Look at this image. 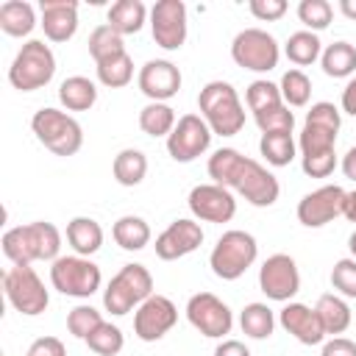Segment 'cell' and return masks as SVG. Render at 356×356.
<instances>
[{"mask_svg": "<svg viewBox=\"0 0 356 356\" xmlns=\"http://www.w3.org/2000/svg\"><path fill=\"white\" fill-rule=\"evenodd\" d=\"M206 170H209L211 184H220L225 189L239 192L256 209L273 206L278 200V195H281L278 178L264 164H259L256 159L242 156L236 147H220V150H214L209 156Z\"/></svg>", "mask_w": 356, "mask_h": 356, "instance_id": "6da1fadb", "label": "cell"}, {"mask_svg": "<svg viewBox=\"0 0 356 356\" xmlns=\"http://www.w3.org/2000/svg\"><path fill=\"white\" fill-rule=\"evenodd\" d=\"M3 256L11 264H33V261H56L61 250V234L53 222L36 220L28 225H14L0 239Z\"/></svg>", "mask_w": 356, "mask_h": 356, "instance_id": "7a4b0ae2", "label": "cell"}, {"mask_svg": "<svg viewBox=\"0 0 356 356\" xmlns=\"http://www.w3.org/2000/svg\"><path fill=\"white\" fill-rule=\"evenodd\" d=\"M200 117L220 136H236L245 128V106L228 81H209L197 95Z\"/></svg>", "mask_w": 356, "mask_h": 356, "instance_id": "3957f363", "label": "cell"}, {"mask_svg": "<svg viewBox=\"0 0 356 356\" xmlns=\"http://www.w3.org/2000/svg\"><path fill=\"white\" fill-rule=\"evenodd\" d=\"M259 256V242L253 234L242 231V228H231L225 231L217 245L209 253V267L217 278L222 281H236L248 273V267H253Z\"/></svg>", "mask_w": 356, "mask_h": 356, "instance_id": "277c9868", "label": "cell"}, {"mask_svg": "<svg viewBox=\"0 0 356 356\" xmlns=\"http://www.w3.org/2000/svg\"><path fill=\"white\" fill-rule=\"evenodd\" d=\"M56 75V56L50 50V44H44L42 39H28L11 67H8V83L19 92H36L42 86H47Z\"/></svg>", "mask_w": 356, "mask_h": 356, "instance_id": "5b68a950", "label": "cell"}, {"mask_svg": "<svg viewBox=\"0 0 356 356\" xmlns=\"http://www.w3.org/2000/svg\"><path fill=\"white\" fill-rule=\"evenodd\" d=\"M31 131L53 156H75L83 145V128L78 120L53 106H44L31 117Z\"/></svg>", "mask_w": 356, "mask_h": 356, "instance_id": "8992f818", "label": "cell"}, {"mask_svg": "<svg viewBox=\"0 0 356 356\" xmlns=\"http://www.w3.org/2000/svg\"><path fill=\"white\" fill-rule=\"evenodd\" d=\"M150 295H153L150 270L145 264H122L120 273L103 289V306L114 317H122L131 309H139Z\"/></svg>", "mask_w": 356, "mask_h": 356, "instance_id": "52a82bcc", "label": "cell"}, {"mask_svg": "<svg viewBox=\"0 0 356 356\" xmlns=\"http://www.w3.org/2000/svg\"><path fill=\"white\" fill-rule=\"evenodd\" d=\"M339 125H342V111H339L334 103H328V100L314 103V106L306 111L303 131H300V136H298L300 159L334 153Z\"/></svg>", "mask_w": 356, "mask_h": 356, "instance_id": "ba28073f", "label": "cell"}, {"mask_svg": "<svg viewBox=\"0 0 356 356\" xmlns=\"http://www.w3.org/2000/svg\"><path fill=\"white\" fill-rule=\"evenodd\" d=\"M50 284L67 298H92L103 284V273L86 256H58L50 264Z\"/></svg>", "mask_w": 356, "mask_h": 356, "instance_id": "9c48e42d", "label": "cell"}, {"mask_svg": "<svg viewBox=\"0 0 356 356\" xmlns=\"http://www.w3.org/2000/svg\"><path fill=\"white\" fill-rule=\"evenodd\" d=\"M3 292H6L8 303L25 317H36L50 306V295H47L39 273L31 264H14L11 270H6Z\"/></svg>", "mask_w": 356, "mask_h": 356, "instance_id": "30bf717a", "label": "cell"}, {"mask_svg": "<svg viewBox=\"0 0 356 356\" xmlns=\"http://www.w3.org/2000/svg\"><path fill=\"white\" fill-rule=\"evenodd\" d=\"M231 58L236 61V67L250 70V72H270L278 67L281 58V47L275 42L273 33H267L264 28H245L234 36L231 42Z\"/></svg>", "mask_w": 356, "mask_h": 356, "instance_id": "8fae6325", "label": "cell"}, {"mask_svg": "<svg viewBox=\"0 0 356 356\" xmlns=\"http://www.w3.org/2000/svg\"><path fill=\"white\" fill-rule=\"evenodd\" d=\"M186 320L209 339H222L234 328V312L214 292H197L186 300Z\"/></svg>", "mask_w": 356, "mask_h": 356, "instance_id": "7c38bea8", "label": "cell"}, {"mask_svg": "<svg viewBox=\"0 0 356 356\" xmlns=\"http://www.w3.org/2000/svg\"><path fill=\"white\" fill-rule=\"evenodd\" d=\"M211 128L206 125V120L200 114H184L178 117L172 134L167 136V153L172 161L178 164H189L197 156H203L211 145Z\"/></svg>", "mask_w": 356, "mask_h": 356, "instance_id": "4fadbf2b", "label": "cell"}, {"mask_svg": "<svg viewBox=\"0 0 356 356\" xmlns=\"http://www.w3.org/2000/svg\"><path fill=\"white\" fill-rule=\"evenodd\" d=\"M259 289L267 300L289 303L300 289V270L289 253H273L259 267Z\"/></svg>", "mask_w": 356, "mask_h": 356, "instance_id": "5bb4252c", "label": "cell"}, {"mask_svg": "<svg viewBox=\"0 0 356 356\" xmlns=\"http://www.w3.org/2000/svg\"><path fill=\"white\" fill-rule=\"evenodd\" d=\"M345 195L348 192L342 186H337V184H325V186L303 195L298 200V209H295L298 222L306 225V228H323V225H328L331 220H337L342 214Z\"/></svg>", "mask_w": 356, "mask_h": 356, "instance_id": "9a60e30c", "label": "cell"}, {"mask_svg": "<svg viewBox=\"0 0 356 356\" xmlns=\"http://www.w3.org/2000/svg\"><path fill=\"white\" fill-rule=\"evenodd\" d=\"M150 31L161 50H181L186 42V6L181 0H159L150 8Z\"/></svg>", "mask_w": 356, "mask_h": 356, "instance_id": "2e32d148", "label": "cell"}, {"mask_svg": "<svg viewBox=\"0 0 356 356\" xmlns=\"http://www.w3.org/2000/svg\"><path fill=\"white\" fill-rule=\"evenodd\" d=\"M186 203H189L192 217L203 220V222H231L236 214V197L231 195V189H225L220 184L192 186Z\"/></svg>", "mask_w": 356, "mask_h": 356, "instance_id": "e0dca14e", "label": "cell"}, {"mask_svg": "<svg viewBox=\"0 0 356 356\" xmlns=\"http://www.w3.org/2000/svg\"><path fill=\"white\" fill-rule=\"evenodd\" d=\"M178 323V309L167 295H150L136 312H134V334L142 342L161 339L172 325Z\"/></svg>", "mask_w": 356, "mask_h": 356, "instance_id": "ac0fdd59", "label": "cell"}, {"mask_svg": "<svg viewBox=\"0 0 356 356\" xmlns=\"http://www.w3.org/2000/svg\"><path fill=\"white\" fill-rule=\"evenodd\" d=\"M139 92L150 100V103H167L170 97H175L181 92V70L167 61V58H150L142 64L139 75H136Z\"/></svg>", "mask_w": 356, "mask_h": 356, "instance_id": "d6986e66", "label": "cell"}, {"mask_svg": "<svg viewBox=\"0 0 356 356\" xmlns=\"http://www.w3.org/2000/svg\"><path fill=\"white\" fill-rule=\"evenodd\" d=\"M203 245V228L197 220L178 217L172 220L159 236H156V256L161 261H175L189 253H195Z\"/></svg>", "mask_w": 356, "mask_h": 356, "instance_id": "ffe728a7", "label": "cell"}, {"mask_svg": "<svg viewBox=\"0 0 356 356\" xmlns=\"http://www.w3.org/2000/svg\"><path fill=\"white\" fill-rule=\"evenodd\" d=\"M278 323H281V328L286 331V334H292L300 345H320V342H325V328H323V323H320V317H317V312L312 309V306H306V303H295V300H289L281 312H278Z\"/></svg>", "mask_w": 356, "mask_h": 356, "instance_id": "44dd1931", "label": "cell"}, {"mask_svg": "<svg viewBox=\"0 0 356 356\" xmlns=\"http://www.w3.org/2000/svg\"><path fill=\"white\" fill-rule=\"evenodd\" d=\"M42 31L50 42H70L78 31V3L75 0H42Z\"/></svg>", "mask_w": 356, "mask_h": 356, "instance_id": "7402d4cb", "label": "cell"}, {"mask_svg": "<svg viewBox=\"0 0 356 356\" xmlns=\"http://www.w3.org/2000/svg\"><path fill=\"white\" fill-rule=\"evenodd\" d=\"M145 22H147V8L142 0H117L106 11V25L114 28L120 36L139 33Z\"/></svg>", "mask_w": 356, "mask_h": 356, "instance_id": "603a6c76", "label": "cell"}, {"mask_svg": "<svg viewBox=\"0 0 356 356\" xmlns=\"http://www.w3.org/2000/svg\"><path fill=\"white\" fill-rule=\"evenodd\" d=\"M67 242L78 256H92L103 245V228L92 217H72L67 222Z\"/></svg>", "mask_w": 356, "mask_h": 356, "instance_id": "cb8c5ba5", "label": "cell"}, {"mask_svg": "<svg viewBox=\"0 0 356 356\" xmlns=\"http://www.w3.org/2000/svg\"><path fill=\"white\" fill-rule=\"evenodd\" d=\"M314 312H317V317H320L325 334H331V337H337V334H342V331L350 328L353 314H350V306H348V300H345L342 295H334V292L320 295Z\"/></svg>", "mask_w": 356, "mask_h": 356, "instance_id": "d4e9b609", "label": "cell"}, {"mask_svg": "<svg viewBox=\"0 0 356 356\" xmlns=\"http://www.w3.org/2000/svg\"><path fill=\"white\" fill-rule=\"evenodd\" d=\"M58 100L67 111H89L97 103V86L86 75H70L58 86Z\"/></svg>", "mask_w": 356, "mask_h": 356, "instance_id": "484cf974", "label": "cell"}, {"mask_svg": "<svg viewBox=\"0 0 356 356\" xmlns=\"http://www.w3.org/2000/svg\"><path fill=\"white\" fill-rule=\"evenodd\" d=\"M36 28V11L28 0H6L0 6V31L8 36H28Z\"/></svg>", "mask_w": 356, "mask_h": 356, "instance_id": "4316f807", "label": "cell"}, {"mask_svg": "<svg viewBox=\"0 0 356 356\" xmlns=\"http://www.w3.org/2000/svg\"><path fill=\"white\" fill-rule=\"evenodd\" d=\"M111 172H114V181L120 186H139L147 175V156L136 147H125L114 156Z\"/></svg>", "mask_w": 356, "mask_h": 356, "instance_id": "83f0119b", "label": "cell"}, {"mask_svg": "<svg viewBox=\"0 0 356 356\" xmlns=\"http://www.w3.org/2000/svg\"><path fill=\"white\" fill-rule=\"evenodd\" d=\"M111 236L122 250H142L150 242V225L136 214H125L111 225Z\"/></svg>", "mask_w": 356, "mask_h": 356, "instance_id": "f1b7e54d", "label": "cell"}, {"mask_svg": "<svg viewBox=\"0 0 356 356\" xmlns=\"http://www.w3.org/2000/svg\"><path fill=\"white\" fill-rule=\"evenodd\" d=\"M320 67L328 78H348L356 72V44L350 42H331L323 56H320Z\"/></svg>", "mask_w": 356, "mask_h": 356, "instance_id": "f546056e", "label": "cell"}, {"mask_svg": "<svg viewBox=\"0 0 356 356\" xmlns=\"http://www.w3.org/2000/svg\"><path fill=\"white\" fill-rule=\"evenodd\" d=\"M284 53L295 67H309L323 56V42L312 31H295L284 44Z\"/></svg>", "mask_w": 356, "mask_h": 356, "instance_id": "4dcf8cb0", "label": "cell"}, {"mask_svg": "<svg viewBox=\"0 0 356 356\" xmlns=\"http://www.w3.org/2000/svg\"><path fill=\"white\" fill-rule=\"evenodd\" d=\"M239 325H242V334L245 337H250V339H267L275 331V314H273V309L267 303H248L239 312Z\"/></svg>", "mask_w": 356, "mask_h": 356, "instance_id": "1f68e13d", "label": "cell"}, {"mask_svg": "<svg viewBox=\"0 0 356 356\" xmlns=\"http://www.w3.org/2000/svg\"><path fill=\"white\" fill-rule=\"evenodd\" d=\"M175 122H178V117L170 103H147L139 111V128L147 136H170Z\"/></svg>", "mask_w": 356, "mask_h": 356, "instance_id": "d6a6232c", "label": "cell"}, {"mask_svg": "<svg viewBox=\"0 0 356 356\" xmlns=\"http://www.w3.org/2000/svg\"><path fill=\"white\" fill-rule=\"evenodd\" d=\"M259 153L267 159V164L273 167H286L295 161L298 156V142L292 139V134H261L259 139Z\"/></svg>", "mask_w": 356, "mask_h": 356, "instance_id": "836d02e7", "label": "cell"}, {"mask_svg": "<svg viewBox=\"0 0 356 356\" xmlns=\"http://www.w3.org/2000/svg\"><path fill=\"white\" fill-rule=\"evenodd\" d=\"M122 53H128L122 36H120L114 28H108L106 22L97 25V28L89 33V56L95 58V64H100V61H106V58H114V56H122Z\"/></svg>", "mask_w": 356, "mask_h": 356, "instance_id": "e575fe53", "label": "cell"}, {"mask_svg": "<svg viewBox=\"0 0 356 356\" xmlns=\"http://www.w3.org/2000/svg\"><path fill=\"white\" fill-rule=\"evenodd\" d=\"M95 70H97V81H100L103 86H108V89H122V86H128L131 78H134V58H131L128 53H122V56H114V58H106V61L95 64Z\"/></svg>", "mask_w": 356, "mask_h": 356, "instance_id": "d590c367", "label": "cell"}, {"mask_svg": "<svg viewBox=\"0 0 356 356\" xmlns=\"http://www.w3.org/2000/svg\"><path fill=\"white\" fill-rule=\"evenodd\" d=\"M278 89H281V97H284V103H286L289 108H300V106H306L309 97H312V81H309V75H306L303 70H298V67H292V70H286V72L281 75Z\"/></svg>", "mask_w": 356, "mask_h": 356, "instance_id": "8d00e7d4", "label": "cell"}, {"mask_svg": "<svg viewBox=\"0 0 356 356\" xmlns=\"http://www.w3.org/2000/svg\"><path fill=\"white\" fill-rule=\"evenodd\" d=\"M245 103H248V108H250L253 114H261V111H267V108L284 106V97H281L278 83H273V81H267V78H259V81H253V83L245 89Z\"/></svg>", "mask_w": 356, "mask_h": 356, "instance_id": "74e56055", "label": "cell"}, {"mask_svg": "<svg viewBox=\"0 0 356 356\" xmlns=\"http://www.w3.org/2000/svg\"><path fill=\"white\" fill-rule=\"evenodd\" d=\"M86 345H89V350L97 353V356H117V353L122 350V345H125V337H122V331H120L117 325L103 323V325H97V328L86 337Z\"/></svg>", "mask_w": 356, "mask_h": 356, "instance_id": "f35d334b", "label": "cell"}, {"mask_svg": "<svg viewBox=\"0 0 356 356\" xmlns=\"http://www.w3.org/2000/svg\"><path fill=\"white\" fill-rule=\"evenodd\" d=\"M331 17H334V6L328 0H300L298 3V19L312 33L325 31L331 25Z\"/></svg>", "mask_w": 356, "mask_h": 356, "instance_id": "ab89813d", "label": "cell"}, {"mask_svg": "<svg viewBox=\"0 0 356 356\" xmlns=\"http://www.w3.org/2000/svg\"><path fill=\"white\" fill-rule=\"evenodd\" d=\"M103 323H106L103 314H100L95 306H89V303H78V306L70 309V314H67V331H70L72 337L83 339V342H86V337H89L97 325H103Z\"/></svg>", "mask_w": 356, "mask_h": 356, "instance_id": "60d3db41", "label": "cell"}, {"mask_svg": "<svg viewBox=\"0 0 356 356\" xmlns=\"http://www.w3.org/2000/svg\"><path fill=\"white\" fill-rule=\"evenodd\" d=\"M256 125L261 134H292L295 128V114L289 111V106H278V108H267L261 114H253Z\"/></svg>", "mask_w": 356, "mask_h": 356, "instance_id": "b9f144b4", "label": "cell"}, {"mask_svg": "<svg viewBox=\"0 0 356 356\" xmlns=\"http://www.w3.org/2000/svg\"><path fill=\"white\" fill-rule=\"evenodd\" d=\"M331 286L342 298H356V259H339L331 267Z\"/></svg>", "mask_w": 356, "mask_h": 356, "instance_id": "7bdbcfd3", "label": "cell"}, {"mask_svg": "<svg viewBox=\"0 0 356 356\" xmlns=\"http://www.w3.org/2000/svg\"><path fill=\"white\" fill-rule=\"evenodd\" d=\"M337 150L334 153H323V156H306L300 159V170L309 175V178H328L334 170H337Z\"/></svg>", "mask_w": 356, "mask_h": 356, "instance_id": "ee69618b", "label": "cell"}, {"mask_svg": "<svg viewBox=\"0 0 356 356\" xmlns=\"http://www.w3.org/2000/svg\"><path fill=\"white\" fill-rule=\"evenodd\" d=\"M250 14L261 22H275L286 14V0H250L248 3Z\"/></svg>", "mask_w": 356, "mask_h": 356, "instance_id": "f6af8a7d", "label": "cell"}, {"mask_svg": "<svg viewBox=\"0 0 356 356\" xmlns=\"http://www.w3.org/2000/svg\"><path fill=\"white\" fill-rule=\"evenodd\" d=\"M28 356H67V348L58 337H39L31 342Z\"/></svg>", "mask_w": 356, "mask_h": 356, "instance_id": "bcb514c9", "label": "cell"}, {"mask_svg": "<svg viewBox=\"0 0 356 356\" xmlns=\"http://www.w3.org/2000/svg\"><path fill=\"white\" fill-rule=\"evenodd\" d=\"M320 356H356V342L348 337H331L328 342H323Z\"/></svg>", "mask_w": 356, "mask_h": 356, "instance_id": "7dc6e473", "label": "cell"}, {"mask_svg": "<svg viewBox=\"0 0 356 356\" xmlns=\"http://www.w3.org/2000/svg\"><path fill=\"white\" fill-rule=\"evenodd\" d=\"M214 356H250L248 345L239 342V339H222L217 348H214Z\"/></svg>", "mask_w": 356, "mask_h": 356, "instance_id": "c3c4849f", "label": "cell"}, {"mask_svg": "<svg viewBox=\"0 0 356 356\" xmlns=\"http://www.w3.org/2000/svg\"><path fill=\"white\" fill-rule=\"evenodd\" d=\"M339 106H342V111H345V114L356 117V78H350V81L345 83L342 97H339Z\"/></svg>", "mask_w": 356, "mask_h": 356, "instance_id": "681fc988", "label": "cell"}, {"mask_svg": "<svg viewBox=\"0 0 356 356\" xmlns=\"http://www.w3.org/2000/svg\"><path fill=\"white\" fill-rule=\"evenodd\" d=\"M339 167H342V172H345V178H350V181L356 184V145H353V147H348V153L342 156V161H339Z\"/></svg>", "mask_w": 356, "mask_h": 356, "instance_id": "f907efd6", "label": "cell"}, {"mask_svg": "<svg viewBox=\"0 0 356 356\" xmlns=\"http://www.w3.org/2000/svg\"><path fill=\"white\" fill-rule=\"evenodd\" d=\"M342 217H345V220H350V222H356V189L345 195V209H342Z\"/></svg>", "mask_w": 356, "mask_h": 356, "instance_id": "816d5d0a", "label": "cell"}, {"mask_svg": "<svg viewBox=\"0 0 356 356\" xmlns=\"http://www.w3.org/2000/svg\"><path fill=\"white\" fill-rule=\"evenodd\" d=\"M339 11H342L348 19L356 22V0H339Z\"/></svg>", "mask_w": 356, "mask_h": 356, "instance_id": "f5cc1de1", "label": "cell"}, {"mask_svg": "<svg viewBox=\"0 0 356 356\" xmlns=\"http://www.w3.org/2000/svg\"><path fill=\"white\" fill-rule=\"evenodd\" d=\"M348 250H350V259H356V231L348 236Z\"/></svg>", "mask_w": 356, "mask_h": 356, "instance_id": "db71d44e", "label": "cell"}]
</instances>
